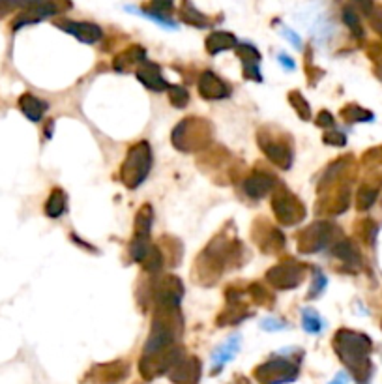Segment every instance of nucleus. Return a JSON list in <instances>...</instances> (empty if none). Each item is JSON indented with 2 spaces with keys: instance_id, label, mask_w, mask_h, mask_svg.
Listing matches in <instances>:
<instances>
[{
  "instance_id": "obj_41",
  "label": "nucleus",
  "mask_w": 382,
  "mask_h": 384,
  "mask_svg": "<svg viewBox=\"0 0 382 384\" xmlns=\"http://www.w3.org/2000/svg\"><path fill=\"white\" fill-rule=\"evenodd\" d=\"M317 126H320V128H333L332 114L328 113V111H322V113L319 114V119H317Z\"/></svg>"
},
{
  "instance_id": "obj_6",
  "label": "nucleus",
  "mask_w": 382,
  "mask_h": 384,
  "mask_svg": "<svg viewBox=\"0 0 382 384\" xmlns=\"http://www.w3.org/2000/svg\"><path fill=\"white\" fill-rule=\"evenodd\" d=\"M272 208H274V214L283 225H295L300 221L306 220V207L302 204L298 197H295L288 189L279 188L274 193L272 199Z\"/></svg>"
},
{
  "instance_id": "obj_13",
  "label": "nucleus",
  "mask_w": 382,
  "mask_h": 384,
  "mask_svg": "<svg viewBox=\"0 0 382 384\" xmlns=\"http://www.w3.org/2000/svg\"><path fill=\"white\" fill-rule=\"evenodd\" d=\"M201 362L191 356V358L178 360V364L169 372V377L176 384H197L201 378Z\"/></svg>"
},
{
  "instance_id": "obj_28",
  "label": "nucleus",
  "mask_w": 382,
  "mask_h": 384,
  "mask_svg": "<svg viewBox=\"0 0 382 384\" xmlns=\"http://www.w3.org/2000/svg\"><path fill=\"white\" fill-rule=\"evenodd\" d=\"M288 100H290V105L296 109V113L300 114V119L304 120L311 119V107H309V103H307V100L300 94V92H296V90L288 92Z\"/></svg>"
},
{
  "instance_id": "obj_46",
  "label": "nucleus",
  "mask_w": 382,
  "mask_h": 384,
  "mask_svg": "<svg viewBox=\"0 0 382 384\" xmlns=\"http://www.w3.org/2000/svg\"><path fill=\"white\" fill-rule=\"evenodd\" d=\"M381 69H382V68H381ZM381 76H382V71H381Z\"/></svg>"
},
{
  "instance_id": "obj_26",
  "label": "nucleus",
  "mask_w": 382,
  "mask_h": 384,
  "mask_svg": "<svg viewBox=\"0 0 382 384\" xmlns=\"http://www.w3.org/2000/svg\"><path fill=\"white\" fill-rule=\"evenodd\" d=\"M250 315V311L242 306L240 302H231L229 304V308L223 311L220 315V319H218V324H238V322H242L245 319V317Z\"/></svg>"
},
{
  "instance_id": "obj_11",
  "label": "nucleus",
  "mask_w": 382,
  "mask_h": 384,
  "mask_svg": "<svg viewBox=\"0 0 382 384\" xmlns=\"http://www.w3.org/2000/svg\"><path fill=\"white\" fill-rule=\"evenodd\" d=\"M199 92L205 100H225L231 96V87L227 85L221 77H218L214 71L207 69L199 79Z\"/></svg>"
},
{
  "instance_id": "obj_22",
  "label": "nucleus",
  "mask_w": 382,
  "mask_h": 384,
  "mask_svg": "<svg viewBox=\"0 0 382 384\" xmlns=\"http://www.w3.org/2000/svg\"><path fill=\"white\" fill-rule=\"evenodd\" d=\"M66 204H68V197H66L62 189H53L49 199L45 202V214L53 218V220H57L66 212Z\"/></svg>"
},
{
  "instance_id": "obj_29",
  "label": "nucleus",
  "mask_w": 382,
  "mask_h": 384,
  "mask_svg": "<svg viewBox=\"0 0 382 384\" xmlns=\"http://www.w3.org/2000/svg\"><path fill=\"white\" fill-rule=\"evenodd\" d=\"M125 10L132 13H139V15H143V17H148V19H152L154 23H157V25L165 26V28H171V30H175L176 28L175 21H171L169 17H165V15H162V13L148 12V10H139V8H132V6H125Z\"/></svg>"
},
{
  "instance_id": "obj_33",
  "label": "nucleus",
  "mask_w": 382,
  "mask_h": 384,
  "mask_svg": "<svg viewBox=\"0 0 382 384\" xmlns=\"http://www.w3.org/2000/svg\"><path fill=\"white\" fill-rule=\"evenodd\" d=\"M376 195H379V189L376 188H370V186L360 188V191H358L356 195L358 208H360V210H367V208L376 201Z\"/></svg>"
},
{
  "instance_id": "obj_36",
  "label": "nucleus",
  "mask_w": 382,
  "mask_h": 384,
  "mask_svg": "<svg viewBox=\"0 0 382 384\" xmlns=\"http://www.w3.org/2000/svg\"><path fill=\"white\" fill-rule=\"evenodd\" d=\"M313 274V285H311V289L307 293V298H309V300H311V298H319V295L326 289V283H328V279H326V276L322 272L315 270Z\"/></svg>"
},
{
  "instance_id": "obj_15",
  "label": "nucleus",
  "mask_w": 382,
  "mask_h": 384,
  "mask_svg": "<svg viewBox=\"0 0 382 384\" xmlns=\"http://www.w3.org/2000/svg\"><path fill=\"white\" fill-rule=\"evenodd\" d=\"M58 28H62L64 32H68L71 36H76L83 44H96L98 40H101L103 32L94 23H77V21H58Z\"/></svg>"
},
{
  "instance_id": "obj_17",
  "label": "nucleus",
  "mask_w": 382,
  "mask_h": 384,
  "mask_svg": "<svg viewBox=\"0 0 382 384\" xmlns=\"http://www.w3.org/2000/svg\"><path fill=\"white\" fill-rule=\"evenodd\" d=\"M137 79L143 82L146 89L156 90V92H162V90L169 89V82L163 79L162 69L154 62H146V60H144L143 66H141L137 71Z\"/></svg>"
},
{
  "instance_id": "obj_45",
  "label": "nucleus",
  "mask_w": 382,
  "mask_h": 384,
  "mask_svg": "<svg viewBox=\"0 0 382 384\" xmlns=\"http://www.w3.org/2000/svg\"><path fill=\"white\" fill-rule=\"evenodd\" d=\"M349 383V377H347V373H338V377L333 378L330 384H347Z\"/></svg>"
},
{
  "instance_id": "obj_7",
  "label": "nucleus",
  "mask_w": 382,
  "mask_h": 384,
  "mask_svg": "<svg viewBox=\"0 0 382 384\" xmlns=\"http://www.w3.org/2000/svg\"><path fill=\"white\" fill-rule=\"evenodd\" d=\"M255 378L261 384L293 383L298 377V365L285 358H274L255 369Z\"/></svg>"
},
{
  "instance_id": "obj_12",
  "label": "nucleus",
  "mask_w": 382,
  "mask_h": 384,
  "mask_svg": "<svg viewBox=\"0 0 382 384\" xmlns=\"http://www.w3.org/2000/svg\"><path fill=\"white\" fill-rule=\"evenodd\" d=\"M236 49V55L240 57L242 64H244V77L248 81H263V76H261V53L255 49V45L251 44H240L234 47Z\"/></svg>"
},
{
  "instance_id": "obj_42",
  "label": "nucleus",
  "mask_w": 382,
  "mask_h": 384,
  "mask_svg": "<svg viewBox=\"0 0 382 384\" xmlns=\"http://www.w3.org/2000/svg\"><path fill=\"white\" fill-rule=\"evenodd\" d=\"M261 326H263L264 330H281V328H285V322H279L276 321V319H264V321L261 322Z\"/></svg>"
},
{
  "instance_id": "obj_20",
  "label": "nucleus",
  "mask_w": 382,
  "mask_h": 384,
  "mask_svg": "<svg viewBox=\"0 0 382 384\" xmlns=\"http://www.w3.org/2000/svg\"><path fill=\"white\" fill-rule=\"evenodd\" d=\"M19 107L26 119L32 120V122H38V120H42L45 111H47V103L44 100L36 98V96L23 94L19 98Z\"/></svg>"
},
{
  "instance_id": "obj_38",
  "label": "nucleus",
  "mask_w": 382,
  "mask_h": 384,
  "mask_svg": "<svg viewBox=\"0 0 382 384\" xmlns=\"http://www.w3.org/2000/svg\"><path fill=\"white\" fill-rule=\"evenodd\" d=\"M171 8H173V0H152L148 12L162 13V15H165V13L169 12Z\"/></svg>"
},
{
  "instance_id": "obj_18",
  "label": "nucleus",
  "mask_w": 382,
  "mask_h": 384,
  "mask_svg": "<svg viewBox=\"0 0 382 384\" xmlns=\"http://www.w3.org/2000/svg\"><path fill=\"white\" fill-rule=\"evenodd\" d=\"M146 60V51L139 45H133L130 49H125L124 53H120L119 57L114 58V69L120 71V73H125L135 66V64H143Z\"/></svg>"
},
{
  "instance_id": "obj_4",
  "label": "nucleus",
  "mask_w": 382,
  "mask_h": 384,
  "mask_svg": "<svg viewBox=\"0 0 382 384\" xmlns=\"http://www.w3.org/2000/svg\"><path fill=\"white\" fill-rule=\"evenodd\" d=\"M339 229L330 221H317L298 234V250L302 253H317L332 246Z\"/></svg>"
},
{
  "instance_id": "obj_39",
  "label": "nucleus",
  "mask_w": 382,
  "mask_h": 384,
  "mask_svg": "<svg viewBox=\"0 0 382 384\" xmlns=\"http://www.w3.org/2000/svg\"><path fill=\"white\" fill-rule=\"evenodd\" d=\"M281 34H283V36H285V38H288V42L295 45L296 49H302V47H304V45H302V38H300V36H298L296 32L290 30V28H285V26H283Z\"/></svg>"
},
{
  "instance_id": "obj_16",
  "label": "nucleus",
  "mask_w": 382,
  "mask_h": 384,
  "mask_svg": "<svg viewBox=\"0 0 382 384\" xmlns=\"http://www.w3.org/2000/svg\"><path fill=\"white\" fill-rule=\"evenodd\" d=\"M276 186L277 180L274 175L263 173V171H255L244 182V191L253 199H263V197H266V193L274 191Z\"/></svg>"
},
{
  "instance_id": "obj_14",
  "label": "nucleus",
  "mask_w": 382,
  "mask_h": 384,
  "mask_svg": "<svg viewBox=\"0 0 382 384\" xmlns=\"http://www.w3.org/2000/svg\"><path fill=\"white\" fill-rule=\"evenodd\" d=\"M125 377H128V364H124V362L96 365L94 369L88 373V381L96 384H114L124 381Z\"/></svg>"
},
{
  "instance_id": "obj_40",
  "label": "nucleus",
  "mask_w": 382,
  "mask_h": 384,
  "mask_svg": "<svg viewBox=\"0 0 382 384\" xmlns=\"http://www.w3.org/2000/svg\"><path fill=\"white\" fill-rule=\"evenodd\" d=\"M15 8H17V0H0V19H4Z\"/></svg>"
},
{
  "instance_id": "obj_3",
  "label": "nucleus",
  "mask_w": 382,
  "mask_h": 384,
  "mask_svg": "<svg viewBox=\"0 0 382 384\" xmlns=\"http://www.w3.org/2000/svg\"><path fill=\"white\" fill-rule=\"evenodd\" d=\"M152 167V152L148 143H139L132 146L128 152L122 169H120V178L128 188H139L148 177Z\"/></svg>"
},
{
  "instance_id": "obj_43",
  "label": "nucleus",
  "mask_w": 382,
  "mask_h": 384,
  "mask_svg": "<svg viewBox=\"0 0 382 384\" xmlns=\"http://www.w3.org/2000/svg\"><path fill=\"white\" fill-rule=\"evenodd\" d=\"M277 60H279V64H281L283 68L285 69H288V71H290V69H295V60H293V58L290 57H287V55H285V53H281V55H277Z\"/></svg>"
},
{
  "instance_id": "obj_44",
  "label": "nucleus",
  "mask_w": 382,
  "mask_h": 384,
  "mask_svg": "<svg viewBox=\"0 0 382 384\" xmlns=\"http://www.w3.org/2000/svg\"><path fill=\"white\" fill-rule=\"evenodd\" d=\"M356 6L362 10L363 13H371L373 12V0H354Z\"/></svg>"
},
{
  "instance_id": "obj_1",
  "label": "nucleus",
  "mask_w": 382,
  "mask_h": 384,
  "mask_svg": "<svg viewBox=\"0 0 382 384\" xmlns=\"http://www.w3.org/2000/svg\"><path fill=\"white\" fill-rule=\"evenodd\" d=\"M333 349L347 369L354 375L360 384H367L371 377V349L373 343L365 334L352 330H339L333 338Z\"/></svg>"
},
{
  "instance_id": "obj_31",
  "label": "nucleus",
  "mask_w": 382,
  "mask_h": 384,
  "mask_svg": "<svg viewBox=\"0 0 382 384\" xmlns=\"http://www.w3.org/2000/svg\"><path fill=\"white\" fill-rule=\"evenodd\" d=\"M345 119L349 120V122H370L373 120V113L370 111H365V109L358 107V105H347V107L341 111Z\"/></svg>"
},
{
  "instance_id": "obj_24",
  "label": "nucleus",
  "mask_w": 382,
  "mask_h": 384,
  "mask_svg": "<svg viewBox=\"0 0 382 384\" xmlns=\"http://www.w3.org/2000/svg\"><path fill=\"white\" fill-rule=\"evenodd\" d=\"M180 17L184 23H188V25L199 26V28H207L210 25V21L207 19V15H202L197 8L189 2V0H184L180 6Z\"/></svg>"
},
{
  "instance_id": "obj_30",
  "label": "nucleus",
  "mask_w": 382,
  "mask_h": 384,
  "mask_svg": "<svg viewBox=\"0 0 382 384\" xmlns=\"http://www.w3.org/2000/svg\"><path fill=\"white\" fill-rule=\"evenodd\" d=\"M162 265H163V253L159 252L157 247L152 246L150 252L146 253V257L143 259L144 270L150 272V274H156V272H159Z\"/></svg>"
},
{
  "instance_id": "obj_25",
  "label": "nucleus",
  "mask_w": 382,
  "mask_h": 384,
  "mask_svg": "<svg viewBox=\"0 0 382 384\" xmlns=\"http://www.w3.org/2000/svg\"><path fill=\"white\" fill-rule=\"evenodd\" d=\"M152 229V208L150 204H144L135 216V238L148 240Z\"/></svg>"
},
{
  "instance_id": "obj_37",
  "label": "nucleus",
  "mask_w": 382,
  "mask_h": 384,
  "mask_svg": "<svg viewBox=\"0 0 382 384\" xmlns=\"http://www.w3.org/2000/svg\"><path fill=\"white\" fill-rule=\"evenodd\" d=\"M322 141L332 146H343L347 143V137H345V133L338 132V130H330V132L326 130V133L322 135Z\"/></svg>"
},
{
  "instance_id": "obj_34",
  "label": "nucleus",
  "mask_w": 382,
  "mask_h": 384,
  "mask_svg": "<svg viewBox=\"0 0 382 384\" xmlns=\"http://www.w3.org/2000/svg\"><path fill=\"white\" fill-rule=\"evenodd\" d=\"M250 295L251 298H253V302L255 304H261V306H272L274 304V296L270 295L268 290H266V287H263L261 283H253L250 287Z\"/></svg>"
},
{
  "instance_id": "obj_23",
  "label": "nucleus",
  "mask_w": 382,
  "mask_h": 384,
  "mask_svg": "<svg viewBox=\"0 0 382 384\" xmlns=\"http://www.w3.org/2000/svg\"><path fill=\"white\" fill-rule=\"evenodd\" d=\"M333 255L338 259H341L345 265L356 266L360 265V255H358V250L354 247L351 240H339L333 244Z\"/></svg>"
},
{
  "instance_id": "obj_21",
  "label": "nucleus",
  "mask_w": 382,
  "mask_h": 384,
  "mask_svg": "<svg viewBox=\"0 0 382 384\" xmlns=\"http://www.w3.org/2000/svg\"><path fill=\"white\" fill-rule=\"evenodd\" d=\"M238 45V40L231 32H212L207 40V49L210 55H218L221 51H229Z\"/></svg>"
},
{
  "instance_id": "obj_32",
  "label": "nucleus",
  "mask_w": 382,
  "mask_h": 384,
  "mask_svg": "<svg viewBox=\"0 0 382 384\" xmlns=\"http://www.w3.org/2000/svg\"><path fill=\"white\" fill-rule=\"evenodd\" d=\"M167 92H169L171 103H173L175 107L182 109V107H186V105H188L189 94H188V90L184 89V87H180V85H169Z\"/></svg>"
},
{
  "instance_id": "obj_19",
  "label": "nucleus",
  "mask_w": 382,
  "mask_h": 384,
  "mask_svg": "<svg viewBox=\"0 0 382 384\" xmlns=\"http://www.w3.org/2000/svg\"><path fill=\"white\" fill-rule=\"evenodd\" d=\"M238 347H240V335H232L229 340L223 343V345L212 354V364H214V373H218L223 367V365L232 360V356L238 353Z\"/></svg>"
},
{
  "instance_id": "obj_8",
  "label": "nucleus",
  "mask_w": 382,
  "mask_h": 384,
  "mask_svg": "<svg viewBox=\"0 0 382 384\" xmlns=\"http://www.w3.org/2000/svg\"><path fill=\"white\" fill-rule=\"evenodd\" d=\"M259 145H261V150L264 152V156L272 164L279 165L281 169H290L295 156H293V145H290L288 139L283 141L281 137H274L266 130H261L259 132Z\"/></svg>"
},
{
  "instance_id": "obj_27",
  "label": "nucleus",
  "mask_w": 382,
  "mask_h": 384,
  "mask_svg": "<svg viewBox=\"0 0 382 384\" xmlns=\"http://www.w3.org/2000/svg\"><path fill=\"white\" fill-rule=\"evenodd\" d=\"M302 322H304V330L309 334H320L324 328V321L320 319V315L315 309H302Z\"/></svg>"
},
{
  "instance_id": "obj_2",
  "label": "nucleus",
  "mask_w": 382,
  "mask_h": 384,
  "mask_svg": "<svg viewBox=\"0 0 382 384\" xmlns=\"http://www.w3.org/2000/svg\"><path fill=\"white\" fill-rule=\"evenodd\" d=\"M212 141V126L202 119H186L175 128L173 143L178 150L195 152L201 150Z\"/></svg>"
},
{
  "instance_id": "obj_5",
  "label": "nucleus",
  "mask_w": 382,
  "mask_h": 384,
  "mask_svg": "<svg viewBox=\"0 0 382 384\" xmlns=\"http://www.w3.org/2000/svg\"><path fill=\"white\" fill-rule=\"evenodd\" d=\"M306 272V265H302V263H298L295 259H285L279 265H276L274 268H270L266 272V281L270 285H274L276 289H295V287H298L304 281Z\"/></svg>"
},
{
  "instance_id": "obj_10",
  "label": "nucleus",
  "mask_w": 382,
  "mask_h": 384,
  "mask_svg": "<svg viewBox=\"0 0 382 384\" xmlns=\"http://www.w3.org/2000/svg\"><path fill=\"white\" fill-rule=\"evenodd\" d=\"M253 236H255L257 246L264 253H276L277 250H281L285 246V238H283L281 231L268 225L264 220H257V223L253 227Z\"/></svg>"
},
{
  "instance_id": "obj_9",
  "label": "nucleus",
  "mask_w": 382,
  "mask_h": 384,
  "mask_svg": "<svg viewBox=\"0 0 382 384\" xmlns=\"http://www.w3.org/2000/svg\"><path fill=\"white\" fill-rule=\"evenodd\" d=\"M154 296H156L157 306H163V308H178L182 296H184V287H182L180 279L173 276L159 279V283L154 289Z\"/></svg>"
},
{
  "instance_id": "obj_35",
  "label": "nucleus",
  "mask_w": 382,
  "mask_h": 384,
  "mask_svg": "<svg viewBox=\"0 0 382 384\" xmlns=\"http://www.w3.org/2000/svg\"><path fill=\"white\" fill-rule=\"evenodd\" d=\"M343 21H345V25L351 28V32L354 34V36L362 38V36H363L362 23H360L356 12H354L352 8H345V10H343Z\"/></svg>"
}]
</instances>
